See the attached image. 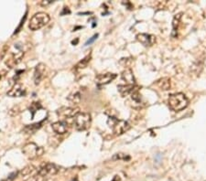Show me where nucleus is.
Here are the masks:
<instances>
[{
	"mask_svg": "<svg viewBox=\"0 0 206 181\" xmlns=\"http://www.w3.org/2000/svg\"><path fill=\"white\" fill-rule=\"evenodd\" d=\"M168 104L174 112H180L189 105V100L185 94L177 93L171 94L168 99Z\"/></svg>",
	"mask_w": 206,
	"mask_h": 181,
	"instance_id": "obj_1",
	"label": "nucleus"
},
{
	"mask_svg": "<svg viewBox=\"0 0 206 181\" xmlns=\"http://www.w3.org/2000/svg\"><path fill=\"white\" fill-rule=\"evenodd\" d=\"M50 20H51V18L47 13H45V12L36 13L30 21L29 28L32 31L39 30V29H42L44 26H46L50 22Z\"/></svg>",
	"mask_w": 206,
	"mask_h": 181,
	"instance_id": "obj_2",
	"label": "nucleus"
},
{
	"mask_svg": "<svg viewBox=\"0 0 206 181\" xmlns=\"http://www.w3.org/2000/svg\"><path fill=\"white\" fill-rule=\"evenodd\" d=\"M92 123V117L91 114L88 113H83L80 112L73 118V124L74 127L78 131H85L90 127Z\"/></svg>",
	"mask_w": 206,
	"mask_h": 181,
	"instance_id": "obj_3",
	"label": "nucleus"
},
{
	"mask_svg": "<svg viewBox=\"0 0 206 181\" xmlns=\"http://www.w3.org/2000/svg\"><path fill=\"white\" fill-rule=\"evenodd\" d=\"M23 154L30 159H36L44 154V149L35 143H29L22 148Z\"/></svg>",
	"mask_w": 206,
	"mask_h": 181,
	"instance_id": "obj_4",
	"label": "nucleus"
},
{
	"mask_svg": "<svg viewBox=\"0 0 206 181\" xmlns=\"http://www.w3.org/2000/svg\"><path fill=\"white\" fill-rule=\"evenodd\" d=\"M108 125L110 127L113 128L114 133L117 136L123 135L124 133H126L130 128V125L127 122L123 121V120H118V119H116V118L113 117H110L108 119Z\"/></svg>",
	"mask_w": 206,
	"mask_h": 181,
	"instance_id": "obj_5",
	"label": "nucleus"
},
{
	"mask_svg": "<svg viewBox=\"0 0 206 181\" xmlns=\"http://www.w3.org/2000/svg\"><path fill=\"white\" fill-rule=\"evenodd\" d=\"M58 172H59V168L55 164L47 162V163H43L40 167L38 170V174L46 178L49 176H54Z\"/></svg>",
	"mask_w": 206,
	"mask_h": 181,
	"instance_id": "obj_6",
	"label": "nucleus"
},
{
	"mask_svg": "<svg viewBox=\"0 0 206 181\" xmlns=\"http://www.w3.org/2000/svg\"><path fill=\"white\" fill-rule=\"evenodd\" d=\"M78 113H80L79 108H73V107L62 106L58 109L57 111V114L63 118H74Z\"/></svg>",
	"mask_w": 206,
	"mask_h": 181,
	"instance_id": "obj_7",
	"label": "nucleus"
},
{
	"mask_svg": "<svg viewBox=\"0 0 206 181\" xmlns=\"http://www.w3.org/2000/svg\"><path fill=\"white\" fill-rule=\"evenodd\" d=\"M46 72V65L43 63H39L34 71V75H33V79H34V83L36 85L40 84L41 82L42 81V79L45 76Z\"/></svg>",
	"mask_w": 206,
	"mask_h": 181,
	"instance_id": "obj_8",
	"label": "nucleus"
},
{
	"mask_svg": "<svg viewBox=\"0 0 206 181\" xmlns=\"http://www.w3.org/2000/svg\"><path fill=\"white\" fill-rule=\"evenodd\" d=\"M117 75L116 73H103V74H99L96 76L95 78V83L96 84L99 86L106 85V84H108L111 82H113L116 78H117Z\"/></svg>",
	"mask_w": 206,
	"mask_h": 181,
	"instance_id": "obj_9",
	"label": "nucleus"
},
{
	"mask_svg": "<svg viewBox=\"0 0 206 181\" xmlns=\"http://www.w3.org/2000/svg\"><path fill=\"white\" fill-rule=\"evenodd\" d=\"M23 57H24V52L21 51L18 52H14L11 54L10 57H8V59L6 61V65L9 68H14L16 65H18L21 61Z\"/></svg>",
	"mask_w": 206,
	"mask_h": 181,
	"instance_id": "obj_10",
	"label": "nucleus"
},
{
	"mask_svg": "<svg viewBox=\"0 0 206 181\" xmlns=\"http://www.w3.org/2000/svg\"><path fill=\"white\" fill-rule=\"evenodd\" d=\"M7 94L9 97H22L26 95V89L20 83H15Z\"/></svg>",
	"mask_w": 206,
	"mask_h": 181,
	"instance_id": "obj_11",
	"label": "nucleus"
},
{
	"mask_svg": "<svg viewBox=\"0 0 206 181\" xmlns=\"http://www.w3.org/2000/svg\"><path fill=\"white\" fill-rule=\"evenodd\" d=\"M52 127L56 134L64 135L69 130V124L66 121H58L52 125Z\"/></svg>",
	"mask_w": 206,
	"mask_h": 181,
	"instance_id": "obj_12",
	"label": "nucleus"
},
{
	"mask_svg": "<svg viewBox=\"0 0 206 181\" xmlns=\"http://www.w3.org/2000/svg\"><path fill=\"white\" fill-rule=\"evenodd\" d=\"M137 40L145 47L152 46L154 42L156 41V38L154 36L149 35V34H146V33H141V34L137 35Z\"/></svg>",
	"mask_w": 206,
	"mask_h": 181,
	"instance_id": "obj_13",
	"label": "nucleus"
},
{
	"mask_svg": "<svg viewBox=\"0 0 206 181\" xmlns=\"http://www.w3.org/2000/svg\"><path fill=\"white\" fill-rule=\"evenodd\" d=\"M118 92L123 97L132 95L136 91H138V87H136L135 84H126V85L117 86Z\"/></svg>",
	"mask_w": 206,
	"mask_h": 181,
	"instance_id": "obj_14",
	"label": "nucleus"
},
{
	"mask_svg": "<svg viewBox=\"0 0 206 181\" xmlns=\"http://www.w3.org/2000/svg\"><path fill=\"white\" fill-rule=\"evenodd\" d=\"M122 80L125 81L127 84H135V77L131 69H127L122 72Z\"/></svg>",
	"mask_w": 206,
	"mask_h": 181,
	"instance_id": "obj_15",
	"label": "nucleus"
},
{
	"mask_svg": "<svg viewBox=\"0 0 206 181\" xmlns=\"http://www.w3.org/2000/svg\"><path fill=\"white\" fill-rule=\"evenodd\" d=\"M157 85L159 86V88L163 91H168L171 89V79L170 78H161L157 82Z\"/></svg>",
	"mask_w": 206,
	"mask_h": 181,
	"instance_id": "obj_16",
	"label": "nucleus"
},
{
	"mask_svg": "<svg viewBox=\"0 0 206 181\" xmlns=\"http://www.w3.org/2000/svg\"><path fill=\"white\" fill-rule=\"evenodd\" d=\"M91 59H92V56L91 54L87 55L86 57H84L83 60H81L78 63L75 65L76 70H83V69H85L87 67V65L89 64V62L91 61Z\"/></svg>",
	"mask_w": 206,
	"mask_h": 181,
	"instance_id": "obj_17",
	"label": "nucleus"
},
{
	"mask_svg": "<svg viewBox=\"0 0 206 181\" xmlns=\"http://www.w3.org/2000/svg\"><path fill=\"white\" fill-rule=\"evenodd\" d=\"M41 123L40 124H34V125H27L26 127L24 128V131L27 133V134H33L37 129L41 127Z\"/></svg>",
	"mask_w": 206,
	"mask_h": 181,
	"instance_id": "obj_18",
	"label": "nucleus"
},
{
	"mask_svg": "<svg viewBox=\"0 0 206 181\" xmlns=\"http://www.w3.org/2000/svg\"><path fill=\"white\" fill-rule=\"evenodd\" d=\"M68 100H69L71 103L74 104H79V103H80V101H81V94H80V93H79V92H77V93H73V94H71V95L69 96Z\"/></svg>",
	"mask_w": 206,
	"mask_h": 181,
	"instance_id": "obj_19",
	"label": "nucleus"
},
{
	"mask_svg": "<svg viewBox=\"0 0 206 181\" xmlns=\"http://www.w3.org/2000/svg\"><path fill=\"white\" fill-rule=\"evenodd\" d=\"M181 18H182V14H178L174 17L173 19V32H172V36L174 35V33L177 31V29H178V26H179V23H180V20H181Z\"/></svg>",
	"mask_w": 206,
	"mask_h": 181,
	"instance_id": "obj_20",
	"label": "nucleus"
},
{
	"mask_svg": "<svg viewBox=\"0 0 206 181\" xmlns=\"http://www.w3.org/2000/svg\"><path fill=\"white\" fill-rule=\"evenodd\" d=\"M35 170V168L33 166H28L26 167L23 170L21 171V175L23 177H27V176H30V174H32L33 171Z\"/></svg>",
	"mask_w": 206,
	"mask_h": 181,
	"instance_id": "obj_21",
	"label": "nucleus"
},
{
	"mask_svg": "<svg viewBox=\"0 0 206 181\" xmlns=\"http://www.w3.org/2000/svg\"><path fill=\"white\" fill-rule=\"evenodd\" d=\"M40 108H41V105L40 103H32V104L30 107V111L32 113V117L35 115V113H36Z\"/></svg>",
	"mask_w": 206,
	"mask_h": 181,
	"instance_id": "obj_22",
	"label": "nucleus"
},
{
	"mask_svg": "<svg viewBox=\"0 0 206 181\" xmlns=\"http://www.w3.org/2000/svg\"><path fill=\"white\" fill-rule=\"evenodd\" d=\"M25 181H46V178L41 177V175L37 174V175H34V176H31L30 178H28L27 180Z\"/></svg>",
	"mask_w": 206,
	"mask_h": 181,
	"instance_id": "obj_23",
	"label": "nucleus"
},
{
	"mask_svg": "<svg viewBox=\"0 0 206 181\" xmlns=\"http://www.w3.org/2000/svg\"><path fill=\"white\" fill-rule=\"evenodd\" d=\"M18 174H19V172L18 171H16V172H13L12 174L9 175V177L6 179L5 181H13L16 178H17V176H18Z\"/></svg>",
	"mask_w": 206,
	"mask_h": 181,
	"instance_id": "obj_24",
	"label": "nucleus"
},
{
	"mask_svg": "<svg viewBox=\"0 0 206 181\" xmlns=\"http://www.w3.org/2000/svg\"><path fill=\"white\" fill-rule=\"evenodd\" d=\"M114 159H125L127 158V156L125 154H116L113 157Z\"/></svg>",
	"mask_w": 206,
	"mask_h": 181,
	"instance_id": "obj_25",
	"label": "nucleus"
},
{
	"mask_svg": "<svg viewBox=\"0 0 206 181\" xmlns=\"http://www.w3.org/2000/svg\"><path fill=\"white\" fill-rule=\"evenodd\" d=\"M97 37H98V34H95V35H94V36H93V37H92V38H91V39H90L89 40H87L86 43H85V46H87V45H90L91 43L94 42V41H95V40L97 39Z\"/></svg>",
	"mask_w": 206,
	"mask_h": 181,
	"instance_id": "obj_26",
	"label": "nucleus"
},
{
	"mask_svg": "<svg viewBox=\"0 0 206 181\" xmlns=\"http://www.w3.org/2000/svg\"><path fill=\"white\" fill-rule=\"evenodd\" d=\"M54 1L53 0H42L40 4L41 5V6H43V7H46V6H48V5H50V4H52V3H53Z\"/></svg>",
	"mask_w": 206,
	"mask_h": 181,
	"instance_id": "obj_27",
	"label": "nucleus"
},
{
	"mask_svg": "<svg viewBox=\"0 0 206 181\" xmlns=\"http://www.w3.org/2000/svg\"><path fill=\"white\" fill-rule=\"evenodd\" d=\"M70 14L71 13V11L69 10V8H64V10H63V12H62V15H64V14Z\"/></svg>",
	"mask_w": 206,
	"mask_h": 181,
	"instance_id": "obj_28",
	"label": "nucleus"
},
{
	"mask_svg": "<svg viewBox=\"0 0 206 181\" xmlns=\"http://www.w3.org/2000/svg\"><path fill=\"white\" fill-rule=\"evenodd\" d=\"M112 181H120V178L119 176H116L115 178H114V179Z\"/></svg>",
	"mask_w": 206,
	"mask_h": 181,
	"instance_id": "obj_29",
	"label": "nucleus"
},
{
	"mask_svg": "<svg viewBox=\"0 0 206 181\" xmlns=\"http://www.w3.org/2000/svg\"><path fill=\"white\" fill-rule=\"evenodd\" d=\"M78 40H79L77 39V40H75V41H74V40H73V41H72V43H73V44H77V42H78Z\"/></svg>",
	"mask_w": 206,
	"mask_h": 181,
	"instance_id": "obj_30",
	"label": "nucleus"
}]
</instances>
